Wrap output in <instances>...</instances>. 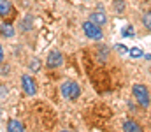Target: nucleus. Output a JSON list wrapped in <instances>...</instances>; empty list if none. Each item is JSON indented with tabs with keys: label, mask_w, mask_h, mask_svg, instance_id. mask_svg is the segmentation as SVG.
I'll return each mask as SVG.
<instances>
[{
	"label": "nucleus",
	"mask_w": 151,
	"mask_h": 132,
	"mask_svg": "<svg viewBox=\"0 0 151 132\" xmlns=\"http://www.w3.org/2000/svg\"><path fill=\"white\" fill-rule=\"evenodd\" d=\"M132 93H134V97H135V100H137V104L141 106V107H150V102H151V99H150V90L144 87V85H134L132 87Z\"/></svg>",
	"instance_id": "nucleus-1"
},
{
	"label": "nucleus",
	"mask_w": 151,
	"mask_h": 132,
	"mask_svg": "<svg viewBox=\"0 0 151 132\" xmlns=\"http://www.w3.org/2000/svg\"><path fill=\"white\" fill-rule=\"evenodd\" d=\"M79 93H81V88L76 81H65L62 85V95L67 100H76L79 97Z\"/></svg>",
	"instance_id": "nucleus-2"
},
{
	"label": "nucleus",
	"mask_w": 151,
	"mask_h": 132,
	"mask_svg": "<svg viewBox=\"0 0 151 132\" xmlns=\"http://www.w3.org/2000/svg\"><path fill=\"white\" fill-rule=\"evenodd\" d=\"M83 32H84V35L88 39H93V41H100L102 39V27L91 23L90 19L83 23Z\"/></svg>",
	"instance_id": "nucleus-3"
},
{
	"label": "nucleus",
	"mask_w": 151,
	"mask_h": 132,
	"mask_svg": "<svg viewBox=\"0 0 151 132\" xmlns=\"http://www.w3.org/2000/svg\"><path fill=\"white\" fill-rule=\"evenodd\" d=\"M62 63H63V56H62V53L56 51V49H53V51L47 55L46 65H47L49 69H58V67H62Z\"/></svg>",
	"instance_id": "nucleus-4"
},
{
	"label": "nucleus",
	"mask_w": 151,
	"mask_h": 132,
	"mask_svg": "<svg viewBox=\"0 0 151 132\" xmlns=\"http://www.w3.org/2000/svg\"><path fill=\"white\" fill-rule=\"evenodd\" d=\"M21 87H23V90H25L27 95H35V93H37V85H35L34 78L28 76V74H23V76H21Z\"/></svg>",
	"instance_id": "nucleus-5"
},
{
	"label": "nucleus",
	"mask_w": 151,
	"mask_h": 132,
	"mask_svg": "<svg viewBox=\"0 0 151 132\" xmlns=\"http://www.w3.org/2000/svg\"><path fill=\"white\" fill-rule=\"evenodd\" d=\"M90 21L95 23V25H99V27H104L107 23V16L104 14V11H95V12L90 14Z\"/></svg>",
	"instance_id": "nucleus-6"
},
{
	"label": "nucleus",
	"mask_w": 151,
	"mask_h": 132,
	"mask_svg": "<svg viewBox=\"0 0 151 132\" xmlns=\"http://www.w3.org/2000/svg\"><path fill=\"white\" fill-rule=\"evenodd\" d=\"M123 132H142L141 125L134 120H125L123 122Z\"/></svg>",
	"instance_id": "nucleus-7"
},
{
	"label": "nucleus",
	"mask_w": 151,
	"mask_h": 132,
	"mask_svg": "<svg viewBox=\"0 0 151 132\" xmlns=\"http://www.w3.org/2000/svg\"><path fill=\"white\" fill-rule=\"evenodd\" d=\"M7 132H25V127H23V123L19 122V120H9V123H7Z\"/></svg>",
	"instance_id": "nucleus-8"
},
{
	"label": "nucleus",
	"mask_w": 151,
	"mask_h": 132,
	"mask_svg": "<svg viewBox=\"0 0 151 132\" xmlns=\"http://www.w3.org/2000/svg\"><path fill=\"white\" fill-rule=\"evenodd\" d=\"M12 12V4L9 0H0V18H5Z\"/></svg>",
	"instance_id": "nucleus-9"
},
{
	"label": "nucleus",
	"mask_w": 151,
	"mask_h": 132,
	"mask_svg": "<svg viewBox=\"0 0 151 132\" xmlns=\"http://www.w3.org/2000/svg\"><path fill=\"white\" fill-rule=\"evenodd\" d=\"M0 34L4 37H14V27L11 23H2L0 25Z\"/></svg>",
	"instance_id": "nucleus-10"
},
{
	"label": "nucleus",
	"mask_w": 151,
	"mask_h": 132,
	"mask_svg": "<svg viewBox=\"0 0 151 132\" xmlns=\"http://www.w3.org/2000/svg\"><path fill=\"white\" fill-rule=\"evenodd\" d=\"M142 25H144V28L148 32H151V11H146L142 14Z\"/></svg>",
	"instance_id": "nucleus-11"
},
{
	"label": "nucleus",
	"mask_w": 151,
	"mask_h": 132,
	"mask_svg": "<svg viewBox=\"0 0 151 132\" xmlns=\"http://www.w3.org/2000/svg\"><path fill=\"white\" fill-rule=\"evenodd\" d=\"M28 69H30L32 72H37L39 69H40V60H39V58H32L30 63H28Z\"/></svg>",
	"instance_id": "nucleus-12"
},
{
	"label": "nucleus",
	"mask_w": 151,
	"mask_h": 132,
	"mask_svg": "<svg viewBox=\"0 0 151 132\" xmlns=\"http://www.w3.org/2000/svg\"><path fill=\"white\" fill-rule=\"evenodd\" d=\"M32 21H34V18H32V16H27V18L23 19L21 30H25V32H27V30H30V28H32Z\"/></svg>",
	"instance_id": "nucleus-13"
},
{
	"label": "nucleus",
	"mask_w": 151,
	"mask_h": 132,
	"mask_svg": "<svg viewBox=\"0 0 151 132\" xmlns=\"http://www.w3.org/2000/svg\"><path fill=\"white\" fill-rule=\"evenodd\" d=\"M134 34H135L134 27H125L123 28V37H134Z\"/></svg>",
	"instance_id": "nucleus-14"
},
{
	"label": "nucleus",
	"mask_w": 151,
	"mask_h": 132,
	"mask_svg": "<svg viewBox=\"0 0 151 132\" xmlns=\"http://www.w3.org/2000/svg\"><path fill=\"white\" fill-rule=\"evenodd\" d=\"M130 51V56H134V58H139V56H142V51L139 49V48H132V49H128Z\"/></svg>",
	"instance_id": "nucleus-15"
},
{
	"label": "nucleus",
	"mask_w": 151,
	"mask_h": 132,
	"mask_svg": "<svg viewBox=\"0 0 151 132\" xmlns=\"http://www.w3.org/2000/svg\"><path fill=\"white\" fill-rule=\"evenodd\" d=\"M2 60H4V48H2V44H0V63H2Z\"/></svg>",
	"instance_id": "nucleus-16"
},
{
	"label": "nucleus",
	"mask_w": 151,
	"mask_h": 132,
	"mask_svg": "<svg viewBox=\"0 0 151 132\" xmlns=\"http://www.w3.org/2000/svg\"><path fill=\"white\" fill-rule=\"evenodd\" d=\"M118 49H119L121 53H125V51H127V48H125V46H118Z\"/></svg>",
	"instance_id": "nucleus-17"
},
{
	"label": "nucleus",
	"mask_w": 151,
	"mask_h": 132,
	"mask_svg": "<svg viewBox=\"0 0 151 132\" xmlns=\"http://www.w3.org/2000/svg\"><path fill=\"white\" fill-rule=\"evenodd\" d=\"M60 132H72V131H60Z\"/></svg>",
	"instance_id": "nucleus-18"
}]
</instances>
